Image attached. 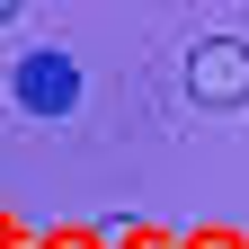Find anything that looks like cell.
I'll use <instances>...</instances> for the list:
<instances>
[{
	"label": "cell",
	"mask_w": 249,
	"mask_h": 249,
	"mask_svg": "<svg viewBox=\"0 0 249 249\" xmlns=\"http://www.w3.org/2000/svg\"><path fill=\"white\" fill-rule=\"evenodd\" d=\"M187 98L196 107H249V36H196Z\"/></svg>",
	"instance_id": "obj_1"
},
{
	"label": "cell",
	"mask_w": 249,
	"mask_h": 249,
	"mask_svg": "<svg viewBox=\"0 0 249 249\" xmlns=\"http://www.w3.org/2000/svg\"><path fill=\"white\" fill-rule=\"evenodd\" d=\"M9 98H18L27 116H53V124H62V116L80 107V62H71V53H27L18 71H9Z\"/></svg>",
	"instance_id": "obj_2"
},
{
	"label": "cell",
	"mask_w": 249,
	"mask_h": 249,
	"mask_svg": "<svg viewBox=\"0 0 249 249\" xmlns=\"http://www.w3.org/2000/svg\"><path fill=\"white\" fill-rule=\"evenodd\" d=\"M18 9H27V0H0V27H9V18H18Z\"/></svg>",
	"instance_id": "obj_3"
}]
</instances>
